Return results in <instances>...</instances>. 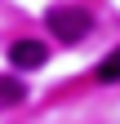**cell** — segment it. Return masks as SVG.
<instances>
[{"mask_svg": "<svg viewBox=\"0 0 120 124\" xmlns=\"http://www.w3.org/2000/svg\"><path fill=\"white\" fill-rule=\"evenodd\" d=\"M44 22H49L53 40H62V44H80L89 36V27H94L89 9H80V5H53L49 13H44Z\"/></svg>", "mask_w": 120, "mask_h": 124, "instance_id": "6da1fadb", "label": "cell"}, {"mask_svg": "<svg viewBox=\"0 0 120 124\" xmlns=\"http://www.w3.org/2000/svg\"><path fill=\"white\" fill-rule=\"evenodd\" d=\"M9 62H13V71H40L44 62H49V49L27 36V40H13L9 44Z\"/></svg>", "mask_w": 120, "mask_h": 124, "instance_id": "7a4b0ae2", "label": "cell"}, {"mask_svg": "<svg viewBox=\"0 0 120 124\" xmlns=\"http://www.w3.org/2000/svg\"><path fill=\"white\" fill-rule=\"evenodd\" d=\"M22 98H27V89H22V80H18V75H0V111L18 106Z\"/></svg>", "mask_w": 120, "mask_h": 124, "instance_id": "3957f363", "label": "cell"}, {"mask_svg": "<svg viewBox=\"0 0 120 124\" xmlns=\"http://www.w3.org/2000/svg\"><path fill=\"white\" fill-rule=\"evenodd\" d=\"M98 80H102V84H116V80H120V49L107 53V62L98 67Z\"/></svg>", "mask_w": 120, "mask_h": 124, "instance_id": "277c9868", "label": "cell"}]
</instances>
